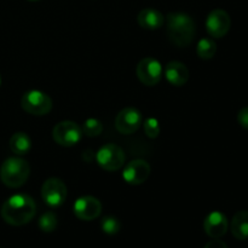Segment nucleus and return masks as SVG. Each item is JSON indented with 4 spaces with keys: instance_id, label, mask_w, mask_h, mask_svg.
<instances>
[{
    "instance_id": "obj_7",
    "label": "nucleus",
    "mask_w": 248,
    "mask_h": 248,
    "mask_svg": "<svg viewBox=\"0 0 248 248\" xmlns=\"http://www.w3.org/2000/svg\"><path fill=\"white\" fill-rule=\"evenodd\" d=\"M137 77L145 86H155L162 78V65L156 58L145 57L138 63Z\"/></svg>"
},
{
    "instance_id": "obj_5",
    "label": "nucleus",
    "mask_w": 248,
    "mask_h": 248,
    "mask_svg": "<svg viewBox=\"0 0 248 248\" xmlns=\"http://www.w3.org/2000/svg\"><path fill=\"white\" fill-rule=\"evenodd\" d=\"M96 161L106 171H118L125 164V153L119 145L108 143L97 152Z\"/></svg>"
},
{
    "instance_id": "obj_3",
    "label": "nucleus",
    "mask_w": 248,
    "mask_h": 248,
    "mask_svg": "<svg viewBox=\"0 0 248 248\" xmlns=\"http://www.w3.org/2000/svg\"><path fill=\"white\" fill-rule=\"evenodd\" d=\"M31 167L24 159L9 157L5 160L0 169V179L9 188H19L29 178Z\"/></svg>"
},
{
    "instance_id": "obj_12",
    "label": "nucleus",
    "mask_w": 248,
    "mask_h": 248,
    "mask_svg": "<svg viewBox=\"0 0 248 248\" xmlns=\"http://www.w3.org/2000/svg\"><path fill=\"white\" fill-rule=\"evenodd\" d=\"M150 176V165L145 160H132L125 166L123 172L124 181L131 186L143 184Z\"/></svg>"
},
{
    "instance_id": "obj_22",
    "label": "nucleus",
    "mask_w": 248,
    "mask_h": 248,
    "mask_svg": "<svg viewBox=\"0 0 248 248\" xmlns=\"http://www.w3.org/2000/svg\"><path fill=\"white\" fill-rule=\"evenodd\" d=\"M143 128H144V133L147 137L149 138H156L160 135V124L155 118H148L143 121Z\"/></svg>"
},
{
    "instance_id": "obj_10",
    "label": "nucleus",
    "mask_w": 248,
    "mask_h": 248,
    "mask_svg": "<svg viewBox=\"0 0 248 248\" xmlns=\"http://www.w3.org/2000/svg\"><path fill=\"white\" fill-rule=\"evenodd\" d=\"M232 26L229 14L222 9H216L208 14L206 19V29L212 38L220 39L227 35Z\"/></svg>"
},
{
    "instance_id": "obj_16",
    "label": "nucleus",
    "mask_w": 248,
    "mask_h": 248,
    "mask_svg": "<svg viewBox=\"0 0 248 248\" xmlns=\"http://www.w3.org/2000/svg\"><path fill=\"white\" fill-rule=\"evenodd\" d=\"M230 230L235 239H248V211H240L232 217L230 223Z\"/></svg>"
},
{
    "instance_id": "obj_19",
    "label": "nucleus",
    "mask_w": 248,
    "mask_h": 248,
    "mask_svg": "<svg viewBox=\"0 0 248 248\" xmlns=\"http://www.w3.org/2000/svg\"><path fill=\"white\" fill-rule=\"evenodd\" d=\"M82 135L87 136V137H97L103 131V124L98 120V119L90 118L85 120L84 125L81 127Z\"/></svg>"
},
{
    "instance_id": "obj_6",
    "label": "nucleus",
    "mask_w": 248,
    "mask_h": 248,
    "mask_svg": "<svg viewBox=\"0 0 248 248\" xmlns=\"http://www.w3.org/2000/svg\"><path fill=\"white\" fill-rule=\"evenodd\" d=\"M52 138L58 145L73 147L77 145L82 138V130L74 121H61L53 127Z\"/></svg>"
},
{
    "instance_id": "obj_18",
    "label": "nucleus",
    "mask_w": 248,
    "mask_h": 248,
    "mask_svg": "<svg viewBox=\"0 0 248 248\" xmlns=\"http://www.w3.org/2000/svg\"><path fill=\"white\" fill-rule=\"evenodd\" d=\"M216 52H217V44L215 43V40L210 38H203L199 41L196 53L201 60H211L215 57Z\"/></svg>"
},
{
    "instance_id": "obj_27",
    "label": "nucleus",
    "mask_w": 248,
    "mask_h": 248,
    "mask_svg": "<svg viewBox=\"0 0 248 248\" xmlns=\"http://www.w3.org/2000/svg\"><path fill=\"white\" fill-rule=\"evenodd\" d=\"M0 85H1V77H0Z\"/></svg>"
},
{
    "instance_id": "obj_11",
    "label": "nucleus",
    "mask_w": 248,
    "mask_h": 248,
    "mask_svg": "<svg viewBox=\"0 0 248 248\" xmlns=\"http://www.w3.org/2000/svg\"><path fill=\"white\" fill-rule=\"evenodd\" d=\"M73 212L79 219L90 222L99 217L102 212V203L94 196H81L73 205Z\"/></svg>"
},
{
    "instance_id": "obj_23",
    "label": "nucleus",
    "mask_w": 248,
    "mask_h": 248,
    "mask_svg": "<svg viewBox=\"0 0 248 248\" xmlns=\"http://www.w3.org/2000/svg\"><path fill=\"white\" fill-rule=\"evenodd\" d=\"M237 121L244 128L248 130V107H245L237 114Z\"/></svg>"
},
{
    "instance_id": "obj_20",
    "label": "nucleus",
    "mask_w": 248,
    "mask_h": 248,
    "mask_svg": "<svg viewBox=\"0 0 248 248\" xmlns=\"http://www.w3.org/2000/svg\"><path fill=\"white\" fill-rule=\"evenodd\" d=\"M39 228L44 232H52L57 228V216L53 212H45L39 218Z\"/></svg>"
},
{
    "instance_id": "obj_15",
    "label": "nucleus",
    "mask_w": 248,
    "mask_h": 248,
    "mask_svg": "<svg viewBox=\"0 0 248 248\" xmlns=\"http://www.w3.org/2000/svg\"><path fill=\"white\" fill-rule=\"evenodd\" d=\"M137 21L138 24L142 28L149 29V31H155V29L161 28L165 22V17L159 10L148 7V9L142 10L138 14Z\"/></svg>"
},
{
    "instance_id": "obj_2",
    "label": "nucleus",
    "mask_w": 248,
    "mask_h": 248,
    "mask_svg": "<svg viewBox=\"0 0 248 248\" xmlns=\"http://www.w3.org/2000/svg\"><path fill=\"white\" fill-rule=\"evenodd\" d=\"M196 24L189 15L172 12L167 15V36L178 47H186L193 43Z\"/></svg>"
},
{
    "instance_id": "obj_4",
    "label": "nucleus",
    "mask_w": 248,
    "mask_h": 248,
    "mask_svg": "<svg viewBox=\"0 0 248 248\" xmlns=\"http://www.w3.org/2000/svg\"><path fill=\"white\" fill-rule=\"evenodd\" d=\"M21 106L31 115H47L52 109V99L47 93L39 90H31L22 97Z\"/></svg>"
},
{
    "instance_id": "obj_25",
    "label": "nucleus",
    "mask_w": 248,
    "mask_h": 248,
    "mask_svg": "<svg viewBox=\"0 0 248 248\" xmlns=\"http://www.w3.org/2000/svg\"><path fill=\"white\" fill-rule=\"evenodd\" d=\"M93 156L94 155L92 154L91 150H86V152H84V155H82V157H84L87 162H91L92 159H93Z\"/></svg>"
},
{
    "instance_id": "obj_17",
    "label": "nucleus",
    "mask_w": 248,
    "mask_h": 248,
    "mask_svg": "<svg viewBox=\"0 0 248 248\" xmlns=\"http://www.w3.org/2000/svg\"><path fill=\"white\" fill-rule=\"evenodd\" d=\"M10 149L16 155L28 154L31 148V140L26 132H16L10 138Z\"/></svg>"
},
{
    "instance_id": "obj_21",
    "label": "nucleus",
    "mask_w": 248,
    "mask_h": 248,
    "mask_svg": "<svg viewBox=\"0 0 248 248\" xmlns=\"http://www.w3.org/2000/svg\"><path fill=\"white\" fill-rule=\"evenodd\" d=\"M101 228L103 230V232H106L107 235H116L120 232L121 224L119 222V219L114 216H106L103 219L101 220Z\"/></svg>"
},
{
    "instance_id": "obj_13",
    "label": "nucleus",
    "mask_w": 248,
    "mask_h": 248,
    "mask_svg": "<svg viewBox=\"0 0 248 248\" xmlns=\"http://www.w3.org/2000/svg\"><path fill=\"white\" fill-rule=\"evenodd\" d=\"M228 228H229V222L227 216L218 211L211 212L203 220L205 232L212 239H220L224 236L228 232Z\"/></svg>"
},
{
    "instance_id": "obj_9",
    "label": "nucleus",
    "mask_w": 248,
    "mask_h": 248,
    "mask_svg": "<svg viewBox=\"0 0 248 248\" xmlns=\"http://www.w3.org/2000/svg\"><path fill=\"white\" fill-rule=\"evenodd\" d=\"M143 116L138 109L127 107L119 111L115 118V127L123 135H132L142 126Z\"/></svg>"
},
{
    "instance_id": "obj_1",
    "label": "nucleus",
    "mask_w": 248,
    "mask_h": 248,
    "mask_svg": "<svg viewBox=\"0 0 248 248\" xmlns=\"http://www.w3.org/2000/svg\"><path fill=\"white\" fill-rule=\"evenodd\" d=\"M36 205L33 198L26 194H16L7 199L1 207V217L7 224L21 227L34 218Z\"/></svg>"
},
{
    "instance_id": "obj_26",
    "label": "nucleus",
    "mask_w": 248,
    "mask_h": 248,
    "mask_svg": "<svg viewBox=\"0 0 248 248\" xmlns=\"http://www.w3.org/2000/svg\"><path fill=\"white\" fill-rule=\"evenodd\" d=\"M29 1H39V0H29Z\"/></svg>"
},
{
    "instance_id": "obj_8",
    "label": "nucleus",
    "mask_w": 248,
    "mask_h": 248,
    "mask_svg": "<svg viewBox=\"0 0 248 248\" xmlns=\"http://www.w3.org/2000/svg\"><path fill=\"white\" fill-rule=\"evenodd\" d=\"M41 196L50 207H60L67 199V186L61 179L48 178L44 182Z\"/></svg>"
},
{
    "instance_id": "obj_14",
    "label": "nucleus",
    "mask_w": 248,
    "mask_h": 248,
    "mask_svg": "<svg viewBox=\"0 0 248 248\" xmlns=\"http://www.w3.org/2000/svg\"><path fill=\"white\" fill-rule=\"evenodd\" d=\"M165 77L167 81L177 87L184 86L189 80V70L184 63L178 61L169 62L165 67Z\"/></svg>"
},
{
    "instance_id": "obj_24",
    "label": "nucleus",
    "mask_w": 248,
    "mask_h": 248,
    "mask_svg": "<svg viewBox=\"0 0 248 248\" xmlns=\"http://www.w3.org/2000/svg\"><path fill=\"white\" fill-rule=\"evenodd\" d=\"M205 248H228V246L225 242L222 241V240L213 239L212 241H210L207 245H206Z\"/></svg>"
}]
</instances>
